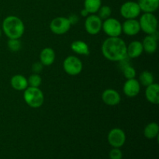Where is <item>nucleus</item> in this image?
<instances>
[{
    "label": "nucleus",
    "mask_w": 159,
    "mask_h": 159,
    "mask_svg": "<svg viewBox=\"0 0 159 159\" xmlns=\"http://www.w3.org/2000/svg\"><path fill=\"white\" fill-rule=\"evenodd\" d=\"M55 61V52L51 48H45L40 51V62L43 66H50Z\"/></svg>",
    "instance_id": "17"
},
{
    "label": "nucleus",
    "mask_w": 159,
    "mask_h": 159,
    "mask_svg": "<svg viewBox=\"0 0 159 159\" xmlns=\"http://www.w3.org/2000/svg\"><path fill=\"white\" fill-rule=\"evenodd\" d=\"M107 141L108 143L113 148H120L123 147L126 142V134L122 129L113 128L110 130L108 135H107Z\"/></svg>",
    "instance_id": "9"
},
{
    "label": "nucleus",
    "mask_w": 159,
    "mask_h": 159,
    "mask_svg": "<svg viewBox=\"0 0 159 159\" xmlns=\"http://www.w3.org/2000/svg\"><path fill=\"white\" fill-rule=\"evenodd\" d=\"M7 46L10 51H18L21 48V42L20 39H9L7 42Z\"/></svg>",
    "instance_id": "26"
},
{
    "label": "nucleus",
    "mask_w": 159,
    "mask_h": 159,
    "mask_svg": "<svg viewBox=\"0 0 159 159\" xmlns=\"http://www.w3.org/2000/svg\"><path fill=\"white\" fill-rule=\"evenodd\" d=\"M83 65L80 59L74 55L67 57L63 61V69L68 75L75 76L80 74Z\"/></svg>",
    "instance_id": "5"
},
{
    "label": "nucleus",
    "mask_w": 159,
    "mask_h": 159,
    "mask_svg": "<svg viewBox=\"0 0 159 159\" xmlns=\"http://www.w3.org/2000/svg\"><path fill=\"white\" fill-rule=\"evenodd\" d=\"M68 20H70V22H71V25H72V24H75V23L76 22H77L78 17H77V16L74 15V14H73V15H71V16H70L69 18H68Z\"/></svg>",
    "instance_id": "30"
},
{
    "label": "nucleus",
    "mask_w": 159,
    "mask_h": 159,
    "mask_svg": "<svg viewBox=\"0 0 159 159\" xmlns=\"http://www.w3.org/2000/svg\"><path fill=\"white\" fill-rule=\"evenodd\" d=\"M154 80H155V78H154L153 74L151 71H144L140 75L138 82H140L141 85L147 87L153 83Z\"/></svg>",
    "instance_id": "23"
},
{
    "label": "nucleus",
    "mask_w": 159,
    "mask_h": 159,
    "mask_svg": "<svg viewBox=\"0 0 159 159\" xmlns=\"http://www.w3.org/2000/svg\"><path fill=\"white\" fill-rule=\"evenodd\" d=\"M89 15V12L85 8H84L83 9H82V11H81V16H82L87 17Z\"/></svg>",
    "instance_id": "31"
},
{
    "label": "nucleus",
    "mask_w": 159,
    "mask_h": 159,
    "mask_svg": "<svg viewBox=\"0 0 159 159\" xmlns=\"http://www.w3.org/2000/svg\"><path fill=\"white\" fill-rule=\"evenodd\" d=\"M138 21L141 30L148 35H152L158 31V20L153 13L144 12Z\"/></svg>",
    "instance_id": "4"
},
{
    "label": "nucleus",
    "mask_w": 159,
    "mask_h": 159,
    "mask_svg": "<svg viewBox=\"0 0 159 159\" xmlns=\"http://www.w3.org/2000/svg\"><path fill=\"white\" fill-rule=\"evenodd\" d=\"M102 30L108 37H120L122 34V23L116 19L110 17L102 22Z\"/></svg>",
    "instance_id": "6"
},
{
    "label": "nucleus",
    "mask_w": 159,
    "mask_h": 159,
    "mask_svg": "<svg viewBox=\"0 0 159 159\" xmlns=\"http://www.w3.org/2000/svg\"><path fill=\"white\" fill-rule=\"evenodd\" d=\"M123 74H124V76L127 79H134L136 77V70L134 69V67H132L131 65H128V66L125 67L124 69H122Z\"/></svg>",
    "instance_id": "27"
},
{
    "label": "nucleus",
    "mask_w": 159,
    "mask_h": 159,
    "mask_svg": "<svg viewBox=\"0 0 159 159\" xmlns=\"http://www.w3.org/2000/svg\"><path fill=\"white\" fill-rule=\"evenodd\" d=\"M71 26V23L68 18L64 16L55 17L50 23V30L57 35H62L68 32Z\"/></svg>",
    "instance_id": "7"
},
{
    "label": "nucleus",
    "mask_w": 159,
    "mask_h": 159,
    "mask_svg": "<svg viewBox=\"0 0 159 159\" xmlns=\"http://www.w3.org/2000/svg\"><path fill=\"white\" fill-rule=\"evenodd\" d=\"M101 6H102V0H85L84 1V8L89 12V14L97 13Z\"/></svg>",
    "instance_id": "22"
},
{
    "label": "nucleus",
    "mask_w": 159,
    "mask_h": 159,
    "mask_svg": "<svg viewBox=\"0 0 159 159\" xmlns=\"http://www.w3.org/2000/svg\"><path fill=\"white\" fill-rule=\"evenodd\" d=\"M159 126L157 123L152 122L146 125L144 129V135L148 139H154L158 136Z\"/></svg>",
    "instance_id": "21"
},
{
    "label": "nucleus",
    "mask_w": 159,
    "mask_h": 159,
    "mask_svg": "<svg viewBox=\"0 0 159 159\" xmlns=\"http://www.w3.org/2000/svg\"><path fill=\"white\" fill-rule=\"evenodd\" d=\"M141 31L139 21L136 19L126 20L122 24V33H124L127 36H135Z\"/></svg>",
    "instance_id": "13"
},
{
    "label": "nucleus",
    "mask_w": 159,
    "mask_h": 159,
    "mask_svg": "<svg viewBox=\"0 0 159 159\" xmlns=\"http://www.w3.org/2000/svg\"><path fill=\"white\" fill-rule=\"evenodd\" d=\"M138 4L143 12L154 13L159 6V0H138Z\"/></svg>",
    "instance_id": "19"
},
{
    "label": "nucleus",
    "mask_w": 159,
    "mask_h": 159,
    "mask_svg": "<svg viewBox=\"0 0 159 159\" xmlns=\"http://www.w3.org/2000/svg\"><path fill=\"white\" fill-rule=\"evenodd\" d=\"M123 91L125 96L129 98H133L138 96L141 91V84L138 80L134 79H127L123 86Z\"/></svg>",
    "instance_id": "11"
},
{
    "label": "nucleus",
    "mask_w": 159,
    "mask_h": 159,
    "mask_svg": "<svg viewBox=\"0 0 159 159\" xmlns=\"http://www.w3.org/2000/svg\"><path fill=\"white\" fill-rule=\"evenodd\" d=\"M102 20L96 14H89L85 21V29L90 35H96L102 30Z\"/></svg>",
    "instance_id": "10"
},
{
    "label": "nucleus",
    "mask_w": 159,
    "mask_h": 159,
    "mask_svg": "<svg viewBox=\"0 0 159 159\" xmlns=\"http://www.w3.org/2000/svg\"><path fill=\"white\" fill-rule=\"evenodd\" d=\"M141 9L138 2L134 1H127L122 4L120 9V15L126 20L136 19L141 14Z\"/></svg>",
    "instance_id": "8"
},
{
    "label": "nucleus",
    "mask_w": 159,
    "mask_h": 159,
    "mask_svg": "<svg viewBox=\"0 0 159 159\" xmlns=\"http://www.w3.org/2000/svg\"><path fill=\"white\" fill-rule=\"evenodd\" d=\"M23 99L30 107L37 109L43 105L44 96L40 88L28 86L23 91Z\"/></svg>",
    "instance_id": "3"
},
{
    "label": "nucleus",
    "mask_w": 159,
    "mask_h": 159,
    "mask_svg": "<svg viewBox=\"0 0 159 159\" xmlns=\"http://www.w3.org/2000/svg\"><path fill=\"white\" fill-rule=\"evenodd\" d=\"M144 52L142 43L139 40H134L127 46V55L130 58L139 57Z\"/></svg>",
    "instance_id": "16"
},
{
    "label": "nucleus",
    "mask_w": 159,
    "mask_h": 159,
    "mask_svg": "<svg viewBox=\"0 0 159 159\" xmlns=\"http://www.w3.org/2000/svg\"><path fill=\"white\" fill-rule=\"evenodd\" d=\"M156 33L152 34V35L146 36L144 40H143V41L141 42L144 51L147 54H154L156 51L157 48H158V37L155 36Z\"/></svg>",
    "instance_id": "14"
},
{
    "label": "nucleus",
    "mask_w": 159,
    "mask_h": 159,
    "mask_svg": "<svg viewBox=\"0 0 159 159\" xmlns=\"http://www.w3.org/2000/svg\"><path fill=\"white\" fill-rule=\"evenodd\" d=\"M127 46L125 41L120 37H109L102 43L101 51L107 60L119 62L127 57Z\"/></svg>",
    "instance_id": "1"
},
{
    "label": "nucleus",
    "mask_w": 159,
    "mask_h": 159,
    "mask_svg": "<svg viewBox=\"0 0 159 159\" xmlns=\"http://www.w3.org/2000/svg\"><path fill=\"white\" fill-rule=\"evenodd\" d=\"M10 85L12 89L17 91H24L29 86L27 79L22 75H15L12 76L10 79Z\"/></svg>",
    "instance_id": "18"
},
{
    "label": "nucleus",
    "mask_w": 159,
    "mask_h": 159,
    "mask_svg": "<svg viewBox=\"0 0 159 159\" xmlns=\"http://www.w3.org/2000/svg\"><path fill=\"white\" fill-rule=\"evenodd\" d=\"M144 96L146 99L152 104L159 103V85L158 83L153 82L150 85L146 87Z\"/></svg>",
    "instance_id": "15"
},
{
    "label": "nucleus",
    "mask_w": 159,
    "mask_h": 159,
    "mask_svg": "<svg viewBox=\"0 0 159 159\" xmlns=\"http://www.w3.org/2000/svg\"><path fill=\"white\" fill-rule=\"evenodd\" d=\"M109 158L110 159H122V151L118 148H113L109 153Z\"/></svg>",
    "instance_id": "28"
},
{
    "label": "nucleus",
    "mask_w": 159,
    "mask_h": 159,
    "mask_svg": "<svg viewBox=\"0 0 159 159\" xmlns=\"http://www.w3.org/2000/svg\"><path fill=\"white\" fill-rule=\"evenodd\" d=\"M27 81L29 86L37 87V88H39L42 83V78L39 74L34 73V74L30 75V77L27 79Z\"/></svg>",
    "instance_id": "24"
},
{
    "label": "nucleus",
    "mask_w": 159,
    "mask_h": 159,
    "mask_svg": "<svg viewBox=\"0 0 159 159\" xmlns=\"http://www.w3.org/2000/svg\"><path fill=\"white\" fill-rule=\"evenodd\" d=\"M43 65H42L40 62H36V63L33 64L32 65V71L34 73H37V74H39L40 71L43 70Z\"/></svg>",
    "instance_id": "29"
},
{
    "label": "nucleus",
    "mask_w": 159,
    "mask_h": 159,
    "mask_svg": "<svg viewBox=\"0 0 159 159\" xmlns=\"http://www.w3.org/2000/svg\"><path fill=\"white\" fill-rule=\"evenodd\" d=\"M2 30L9 39H20L24 34V23L18 16H8L3 20Z\"/></svg>",
    "instance_id": "2"
},
{
    "label": "nucleus",
    "mask_w": 159,
    "mask_h": 159,
    "mask_svg": "<svg viewBox=\"0 0 159 159\" xmlns=\"http://www.w3.org/2000/svg\"><path fill=\"white\" fill-rule=\"evenodd\" d=\"M98 16L102 20H105L110 18L112 14V9L108 6H101L97 12Z\"/></svg>",
    "instance_id": "25"
},
{
    "label": "nucleus",
    "mask_w": 159,
    "mask_h": 159,
    "mask_svg": "<svg viewBox=\"0 0 159 159\" xmlns=\"http://www.w3.org/2000/svg\"><path fill=\"white\" fill-rule=\"evenodd\" d=\"M102 100L106 105L114 107L120 102L121 97L116 90L113 89H107L102 93Z\"/></svg>",
    "instance_id": "12"
},
{
    "label": "nucleus",
    "mask_w": 159,
    "mask_h": 159,
    "mask_svg": "<svg viewBox=\"0 0 159 159\" xmlns=\"http://www.w3.org/2000/svg\"><path fill=\"white\" fill-rule=\"evenodd\" d=\"M1 36H2V29L0 28V37H1Z\"/></svg>",
    "instance_id": "32"
},
{
    "label": "nucleus",
    "mask_w": 159,
    "mask_h": 159,
    "mask_svg": "<svg viewBox=\"0 0 159 159\" xmlns=\"http://www.w3.org/2000/svg\"><path fill=\"white\" fill-rule=\"evenodd\" d=\"M71 49L74 53L80 55H89L90 53L89 47L83 40H75L71 43Z\"/></svg>",
    "instance_id": "20"
}]
</instances>
